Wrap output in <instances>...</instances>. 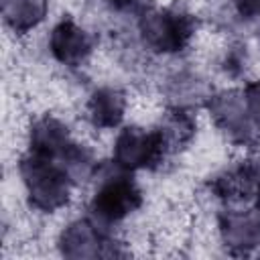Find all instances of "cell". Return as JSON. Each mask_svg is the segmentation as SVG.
<instances>
[{"label":"cell","instance_id":"obj_1","mask_svg":"<svg viewBox=\"0 0 260 260\" xmlns=\"http://www.w3.org/2000/svg\"><path fill=\"white\" fill-rule=\"evenodd\" d=\"M93 193L87 211L95 223L110 230L112 225L124 221L128 215L140 209L142 189L132 177V171L110 162H100L93 173Z\"/></svg>","mask_w":260,"mask_h":260},{"label":"cell","instance_id":"obj_2","mask_svg":"<svg viewBox=\"0 0 260 260\" xmlns=\"http://www.w3.org/2000/svg\"><path fill=\"white\" fill-rule=\"evenodd\" d=\"M18 175L32 209L55 213L71 201L75 183L57 160L26 152L18 160Z\"/></svg>","mask_w":260,"mask_h":260},{"label":"cell","instance_id":"obj_3","mask_svg":"<svg viewBox=\"0 0 260 260\" xmlns=\"http://www.w3.org/2000/svg\"><path fill=\"white\" fill-rule=\"evenodd\" d=\"M138 32L150 51L173 55L191 45L197 32V18L183 6L144 8L138 18Z\"/></svg>","mask_w":260,"mask_h":260},{"label":"cell","instance_id":"obj_4","mask_svg":"<svg viewBox=\"0 0 260 260\" xmlns=\"http://www.w3.org/2000/svg\"><path fill=\"white\" fill-rule=\"evenodd\" d=\"M205 108L215 128L232 144L254 146L258 142L260 128L248 110L242 89H221V91L209 93V98L205 100Z\"/></svg>","mask_w":260,"mask_h":260},{"label":"cell","instance_id":"obj_5","mask_svg":"<svg viewBox=\"0 0 260 260\" xmlns=\"http://www.w3.org/2000/svg\"><path fill=\"white\" fill-rule=\"evenodd\" d=\"M167 150L152 128L142 126H124L114 140L112 160L128 171H152L162 165Z\"/></svg>","mask_w":260,"mask_h":260},{"label":"cell","instance_id":"obj_6","mask_svg":"<svg viewBox=\"0 0 260 260\" xmlns=\"http://www.w3.org/2000/svg\"><path fill=\"white\" fill-rule=\"evenodd\" d=\"M116 240L106 228L95 223L91 217H81L65 225L59 236V250L67 258H98V256H120L114 248Z\"/></svg>","mask_w":260,"mask_h":260},{"label":"cell","instance_id":"obj_7","mask_svg":"<svg viewBox=\"0 0 260 260\" xmlns=\"http://www.w3.org/2000/svg\"><path fill=\"white\" fill-rule=\"evenodd\" d=\"M47 47L51 57L65 67H81L95 49V39L73 18H61L49 32Z\"/></svg>","mask_w":260,"mask_h":260},{"label":"cell","instance_id":"obj_8","mask_svg":"<svg viewBox=\"0 0 260 260\" xmlns=\"http://www.w3.org/2000/svg\"><path fill=\"white\" fill-rule=\"evenodd\" d=\"M217 230L223 246L234 256H244L260 248V209H223L217 215Z\"/></svg>","mask_w":260,"mask_h":260},{"label":"cell","instance_id":"obj_9","mask_svg":"<svg viewBox=\"0 0 260 260\" xmlns=\"http://www.w3.org/2000/svg\"><path fill=\"white\" fill-rule=\"evenodd\" d=\"M73 142L75 140L69 132V126L63 120H59L53 114H43V116H37L28 126L26 152L59 160Z\"/></svg>","mask_w":260,"mask_h":260},{"label":"cell","instance_id":"obj_10","mask_svg":"<svg viewBox=\"0 0 260 260\" xmlns=\"http://www.w3.org/2000/svg\"><path fill=\"white\" fill-rule=\"evenodd\" d=\"M207 189L213 197L225 201V203H238L248 201L256 197L258 191V179L250 167V162H238L234 167H228L207 181Z\"/></svg>","mask_w":260,"mask_h":260},{"label":"cell","instance_id":"obj_11","mask_svg":"<svg viewBox=\"0 0 260 260\" xmlns=\"http://www.w3.org/2000/svg\"><path fill=\"white\" fill-rule=\"evenodd\" d=\"M126 106L128 100L122 89L104 85L89 93L85 104V118L95 130H114L122 124Z\"/></svg>","mask_w":260,"mask_h":260},{"label":"cell","instance_id":"obj_12","mask_svg":"<svg viewBox=\"0 0 260 260\" xmlns=\"http://www.w3.org/2000/svg\"><path fill=\"white\" fill-rule=\"evenodd\" d=\"M154 130H156L167 154L171 156V154L187 148L193 142V138L197 134V120L189 108L169 106V110L156 122Z\"/></svg>","mask_w":260,"mask_h":260},{"label":"cell","instance_id":"obj_13","mask_svg":"<svg viewBox=\"0 0 260 260\" xmlns=\"http://www.w3.org/2000/svg\"><path fill=\"white\" fill-rule=\"evenodd\" d=\"M49 12V0H2L4 24L16 32L26 35L37 28Z\"/></svg>","mask_w":260,"mask_h":260},{"label":"cell","instance_id":"obj_14","mask_svg":"<svg viewBox=\"0 0 260 260\" xmlns=\"http://www.w3.org/2000/svg\"><path fill=\"white\" fill-rule=\"evenodd\" d=\"M171 106H181V108H189L195 102H205L209 98V89L205 85L203 79H199L193 73H179L175 75V79L169 81L167 87Z\"/></svg>","mask_w":260,"mask_h":260},{"label":"cell","instance_id":"obj_15","mask_svg":"<svg viewBox=\"0 0 260 260\" xmlns=\"http://www.w3.org/2000/svg\"><path fill=\"white\" fill-rule=\"evenodd\" d=\"M246 65H248V51H246V47L234 45V47H230L223 53L221 67H223V71L230 77H240L246 71Z\"/></svg>","mask_w":260,"mask_h":260},{"label":"cell","instance_id":"obj_16","mask_svg":"<svg viewBox=\"0 0 260 260\" xmlns=\"http://www.w3.org/2000/svg\"><path fill=\"white\" fill-rule=\"evenodd\" d=\"M244 93V100L248 104V110L254 118V122L258 124L260 128V79H254V81H248L242 89Z\"/></svg>","mask_w":260,"mask_h":260},{"label":"cell","instance_id":"obj_17","mask_svg":"<svg viewBox=\"0 0 260 260\" xmlns=\"http://www.w3.org/2000/svg\"><path fill=\"white\" fill-rule=\"evenodd\" d=\"M232 4L244 20H260V0H232Z\"/></svg>","mask_w":260,"mask_h":260},{"label":"cell","instance_id":"obj_18","mask_svg":"<svg viewBox=\"0 0 260 260\" xmlns=\"http://www.w3.org/2000/svg\"><path fill=\"white\" fill-rule=\"evenodd\" d=\"M248 162H250V167H252V171H254V175H256V179H258V185H260V138H258V142L254 144V152H252V156L248 158Z\"/></svg>","mask_w":260,"mask_h":260},{"label":"cell","instance_id":"obj_19","mask_svg":"<svg viewBox=\"0 0 260 260\" xmlns=\"http://www.w3.org/2000/svg\"><path fill=\"white\" fill-rule=\"evenodd\" d=\"M106 2L112 4L118 10H132V8H136V6L142 4V0H106Z\"/></svg>","mask_w":260,"mask_h":260},{"label":"cell","instance_id":"obj_20","mask_svg":"<svg viewBox=\"0 0 260 260\" xmlns=\"http://www.w3.org/2000/svg\"><path fill=\"white\" fill-rule=\"evenodd\" d=\"M254 199H256V207L260 209V185H258V191H256V197Z\"/></svg>","mask_w":260,"mask_h":260}]
</instances>
